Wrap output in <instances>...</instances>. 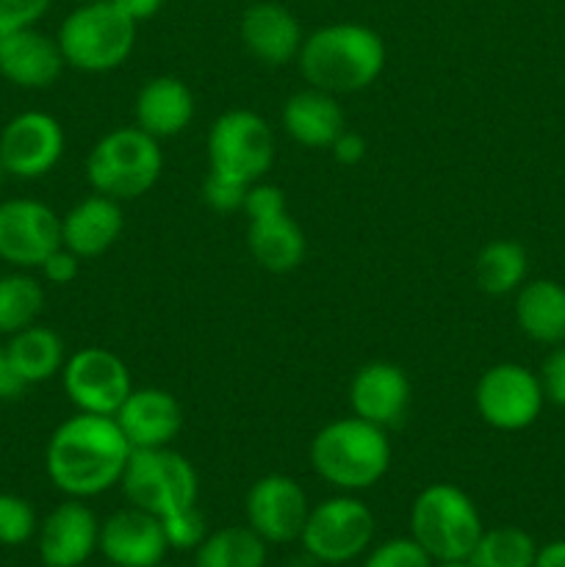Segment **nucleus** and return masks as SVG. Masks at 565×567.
<instances>
[{"label": "nucleus", "instance_id": "1", "mask_svg": "<svg viewBox=\"0 0 565 567\" xmlns=\"http://www.w3.org/2000/svg\"><path fill=\"white\" fill-rule=\"evenodd\" d=\"M133 446L114 415L78 413L61 421L44 449V471L66 498L100 496L122 482Z\"/></svg>", "mask_w": 565, "mask_h": 567}, {"label": "nucleus", "instance_id": "2", "mask_svg": "<svg viewBox=\"0 0 565 567\" xmlns=\"http://www.w3.org/2000/svg\"><path fill=\"white\" fill-rule=\"evenodd\" d=\"M297 66L305 83L321 92H363L386 70V42L369 25L332 22L305 37Z\"/></svg>", "mask_w": 565, "mask_h": 567}, {"label": "nucleus", "instance_id": "3", "mask_svg": "<svg viewBox=\"0 0 565 567\" xmlns=\"http://www.w3.org/2000/svg\"><path fill=\"white\" fill-rule=\"evenodd\" d=\"M391 454L388 432L358 415L330 421L310 441L316 476L341 493L374 487L391 468Z\"/></svg>", "mask_w": 565, "mask_h": 567}, {"label": "nucleus", "instance_id": "4", "mask_svg": "<svg viewBox=\"0 0 565 567\" xmlns=\"http://www.w3.org/2000/svg\"><path fill=\"white\" fill-rule=\"evenodd\" d=\"M64 64L100 75L120 70L136 48V22L114 0L81 3L64 17L55 33Z\"/></svg>", "mask_w": 565, "mask_h": 567}, {"label": "nucleus", "instance_id": "5", "mask_svg": "<svg viewBox=\"0 0 565 567\" xmlns=\"http://www.w3.org/2000/svg\"><path fill=\"white\" fill-rule=\"evenodd\" d=\"M164 169L161 142L142 127H114L94 142L86 158V181L94 194L131 203L158 183Z\"/></svg>", "mask_w": 565, "mask_h": 567}, {"label": "nucleus", "instance_id": "6", "mask_svg": "<svg viewBox=\"0 0 565 567\" xmlns=\"http://www.w3.org/2000/svg\"><path fill=\"white\" fill-rule=\"evenodd\" d=\"M482 532L485 526L474 498L449 482L427 485L410 507V537L432 563L469 559Z\"/></svg>", "mask_w": 565, "mask_h": 567}, {"label": "nucleus", "instance_id": "7", "mask_svg": "<svg viewBox=\"0 0 565 567\" xmlns=\"http://www.w3.org/2000/svg\"><path fill=\"white\" fill-rule=\"evenodd\" d=\"M120 487L131 507L164 518L197 504L199 480L194 465L172 446L133 449Z\"/></svg>", "mask_w": 565, "mask_h": 567}, {"label": "nucleus", "instance_id": "8", "mask_svg": "<svg viewBox=\"0 0 565 567\" xmlns=\"http://www.w3.org/2000/svg\"><path fill=\"white\" fill-rule=\"evenodd\" d=\"M205 150L210 172L253 186L275 164V131L255 111L230 109L214 120Z\"/></svg>", "mask_w": 565, "mask_h": 567}, {"label": "nucleus", "instance_id": "9", "mask_svg": "<svg viewBox=\"0 0 565 567\" xmlns=\"http://www.w3.org/2000/svg\"><path fill=\"white\" fill-rule=\"evenodd\" d=\"M374 529V513L369 504L352 493H341L310 507L299 543L314 563L347 565L369 551Z\"/></svg>", "mask_w": 565, "mask_h": 567}, {"label": "nucleus", "instance_id": "10", "mask_svg": "<svg viewBox=\"0 0 565 567\" xmlns=\"http://www.w3.org/2000/svg\"><path fill=\"white\" fill-rule=\"evenodd\" d=\"M474 404L493 430L521 432L541 419L546 396L535 371L521 363H496L476 380Z\"/></svg>", "mask_w": 565, "mask_h": 567}, {"label": "nucleus", "instance_id": "11", "mask_svg": "<svg viewBox=\"0 0 565 567\" xmlns=\"http://www.w3.org/2000/svg\"><path fill=\"white\" fill-rule=\"evenodd\" d=\"M61 385L78 413L116 415L133 391V377L125 360L103 347H83L66 358Z\"/></svg>", "mask_w": 565, "mask_h": 567}, {"label": "nucleus", "instance_id": "12", "mask_svg": "<svg viewBox=\"0 0 565 567\" xmlns=\"http://www.w3.org/2000/svg\"><path fill=\"white\" fill-rule=\"evenodd\" d=\"M64 127L48 111H22L0 131V164L17 181H39L64 158Z\"/></svg>", "mask_w": 565, "mask_h": 567}, {"label": "nucleus", "instance_id": "13", "mask_svg": "<svg viewBox=\"0 0 565 567\" xmlns=\"http://www.w3.org/2000/svg\"><path fill=\"white\" fill-rule=\"evenodd\" d=\"M61 247V216L48 203L14 197L0 203V260L14 269H39Z\"/></svg>", "mask_w": 565, "mask_h": 567}, {"label": "nucleus", "instance_id": "14", "mask_svg": "<svg viewBox=\"0 0 565 567\" xmlns=\"http://www.w3.org/2000/svg\"><path fill=\"white\" fill-rule=\"evenodd\" d=\"M244 513H247L249 529L264 537L269 546L294 543L299 540L308 520V493L294 476L266 474L247 491Z\"/></svg>", "mask_w": 565, "mask_h": 567}, {"label": "nucleus", "instance_id": "15", "mask_svg": "<svg viewBox=\"0 0 565 567\" xmlns=\"http://www.w3.org/2000/svg\"><path fill=\"white\" fill-rule=\"evenodd\" d=\"M100 543V520L81 498H66L50 509L37 529L39 559L44 567H81Z\"/></svg>", "mask_w": 565, "mask_h": 567}, {"label": "nucleus", "instance_id": "16", "mask_svg": "<svg viewBox=\"0 0 565 567\" xmlns=\"http://www.w3.org/2000/svg\"><path fill=\"white\" fill-rule=\"evenodd\" d=\"M97 551L111 567H155L164 563L170 543L158 515L125 507L100 524Z\"/></svg>", "mask_w": 565, "mask_h": 567}, {"label": "nucleus", "instance_id": "17", "mask_svg": "<svg viewBox=\"0 0 565 567\" xmlns=\"http://www.w3.org/2000/svg\"><path fill=\"white\" fill-rule=\"evenodd\" d=\"M410 380L399 365L374 360L355 371L349 382V408L358 419L371 424L397 426L410 408Z\"/></svg>", "mask_w": 565, "mask_h": 567}, {"label": "nucleus", "instance_id": "18", "mask_svg": "<svg viewBox=\"0 0 565 567\" xmlns=\"http://www.w3.org/2000/svg\"><path fill=\"white\" fill-rule=\"evenodd\" d=\"M242 42L255 61L266 66H286L297 61L305 33L291 9L271 0L253 3L242 14Z\"/></svg>", "mask_w": 565, "mask_h": 567}, {"label": "nucleus", "instance_id": "19", "mask_svg": "<svg viewBox=\"0 0 565 567\" xmlns=\"http://www.w3.org/2000/svg\"><path fill=\"white\" fill-rule=\"evenodd\" d=\"M114 421L133 449H161L181 435L183 408L161 388H133Z\"/></svg>", "mask_w": 565, "mask_h": 567}, {"label": "nucleus", "instance_id": "20", "mask_svg": "<svg viewBox=\"0 0 565 567\" xmlns=\"http://www.w3.org/2000/svg\"><path fill=\"white\" fill-rule=\"evenodd\" d=\"M59 42L37 28L0 31V75L20 89H48L64 70Z\"/></svg>", "mask_w": 565, "mask_h": 567}, {"label": "nucleus", "instance_id": "21", "mask_svg": "<svg viewBox=\"0 0 565 567\" xmlns=\"http://www.w3.org/2000/svg\"><path fill=\"white\" fill-rule=\"evenodd\" d=\"M125 230L122 205L105 194H92L61 216V244L81 260L100 258L120 241Z\"/></svg>", "mask_w": 565, "mask_h": 567}, {"label": "nucleus", "instance_id": "22", "mask_svg": "<svg viewBox=\"0 0 565 567\" xmlns=\"http://www.w3.org/2000/svg\"><path fill=\"white\" fill-rule=\"evenodd\" d=\"M280 122L291 142L310 150H330V144L347 131V116L336 94L314 86L294 92L286 100Z\"/></svg>", "mask_w": 565, "mask_h": 567}, {"label": "nucleus", "instance_id": "23", "mask_svg": "<svg viewBox=\"0 0 565 567\" xmlns=\"http://www.w3.org/2000/svg\"><path fill=\"white\" fill-rule=\"evenodd\" d=\"M136 127L150 133L153 138L181 136L194 120V94L188 83L175 75L150 78L136 94Z\"/></svg>", "mask_w": 565, "mask_h": 567}, {"label": "nucleus", "instance_id": "24", "mask_svg": "<svg viewBox=\"0 0 565 567\" xmlns=\"http://www.w3.org/2000/svg\"><path fill=\"white\" fill-rule=\"evenodd\" d=\"M247 247L255 264L271 275H288L299 269L308 252L302 227L288 216V210L264 219H249Z\"/></svg>", "mask_w": 565, "mask_h": 567}, {"label": "nucleus", "instance_id": "25", "mask_svg": "<svg viewBox=\"0 0 565 567\" xmlns=\"http://www.w3.org/2000/svg\"><path fill=\"white\" fill-rule=\"evenodd\" d=\"M515 324L543 347L565 343V286L554 280L524 282L515 291Z\"/></svg>", "mask_w": 565, "mask_h": 567}, {"label": "nucleus", "instance_id": "26", "mask_svg": "<svg viewBox=\"0 0 565 567\" xmlns=\"http://www.w3.org/2000/svg\"><path fill=\"white\" fill-rule=\"evenodd\" d=\"M66 363V349L53 327L37 324L9 336L6 343V365L25 382L28 388L53 380Z\"/></svg>", "mask_w": 565, "mask_h": 567}, {"label": "nucleus", "instance_id": "27", "mask_svg": "<svg viewBox=\"0 0 565 567\" xmlns=\"http://www.w3.org/2000/svg\"><path fill=\"white\" fill-rule=\"evenodd\" d=\"M476 286L491 297H507L515 293L526 282L530 275V255L518 241L510 238H496L485 244L476 255L474 264Z\"/></svg>", "mask_w": 565, "mask_h": 567}, {"label": "nucleus", "instance_id": "28", "mask_svg": "<svg viewBox=\"0 0 565 567\" xmlns=\"http://www.w3.org/2000/svg\"><path fill=\"white\" fill-rule=\"evenodd\" d=\"M266 546L249 526H225L194 548V567H264Z\"/></svg>", "mask_w": 565, "mask_h": 567}, {"label": "nucleus", "instance_id": "29", "mask_svg": "<svg viewBox=\"0 0 565 567\" xmlns=\"http://www.w3.org/2000/svg\"><path fill=\"white\" fill-rule=\"evenodd\" d=\"M44 310L42 282L25 269L9 271L0 277V336H14L25 327L37 324Z\"/></svg>", "mask_w": 565, "mask_h": 567}, {"label": "nucleus", "instance_id": "30", "mask_svg": "<svg viewBox=\"0 0 565 567\" xmlns=\"http://www.w3.org/2000/svg\"><path fill=\"white\" fill-rule=\"evenodd\" d=\"M535 554L537 546L532 535L518 526H496L482 532L469 563L474 567H532Z\"/></svg>", "mask_w": 565, "mask_h": 567}, {"label": "nucleus", "instance_id": "31", "mask_svg": "<svg viewBox=\"0 0 565 567\" xmlns=\"http://www.w3.org/2000/svg\"><path fill=\"white\" fill-rule=\"evenodd\" d=\"M39 520L31 502L14 493H0V546H25L37 537Z\"/></svg>", "mask_w": 565, "mask_h": 567}, {"label": "nucleus", "instance_id": "32", "mask_svg": "<svg viewBox=\"0 0 565 567\" xmlns=\"http://www.w3.org/2000/svg\"><path fill=\"white\" fill-rule=\"evenodd\" d=\"M161 524H164L166 543H170V548H177V551H192V548H197L208 537V524H205V515L199 513L197 504L164 515Z\"/></svg>", "mask_w": 565, "mask_h": 567}, {"label": "nucleus", "instance_id": "33", "mask_svg": "<svg viewBox=\"0 0 565 567\" xmlns=\"http://www.w3.org/2000/svg\"><path fill=\"white\" fill-rule=\"evenodd\" d=\"M430 554L413 537H393L371 548L363 567H432Z\"/></svg>", "mask_w": 565, "mask_h": 567}, {"label": "nucleus", "instance_id": "34", "mask_svg": "<svg viewBox=\"0 0 565 567\" xmlns=\"http://www.w3.org/2000/svg\"><path fill=\"white\" fill-rule=\"evenodd\" d=\"M247 188V183L216 175V172L208 169V177H205L203 183V199L210 210H216V214H233V210L244 208Z\"/></svg>", "mask_w": 565, "mask_h": 567}, {"label": "nucleus", "instance_id": "35", "mask_svg": "<svg viewBox=\"0 0 565 567\" xmlns=\"http://www.w3.org/2000/svg\"><path fill=\"white\" fill-rule=\"evenodd\" d=\"M53 0H0V31H20L37 28L50 11Z\"/></svg>", "mask_w": 565, "mask_h": 567}, {"label": "nucleus", "instance_id": "36", "mask_svg": "<svg viewBox=\"0 0 565 567\" xmlns=\"http://www.w3.org/2000/svg\"><path fill=\"white\" fill-rule=\"evenodd\" d=\"M244 214L247 219H264V216H275L286 210V194L275 183H253L247 188V197H244Z\"/></svg>", "mask_w": 565, "mask_h": 567}, {"label": "nucleus", "instance_id": "37", "mask_svg": "<svg viewBox=\"0 0 565 567\" xmlns=\"http://www.w3.org/2000/svg\"><path fill=\"white\" fill-rule=\"evenodd\" d=\"M537 380H541L546 402L565 408V343H559L546 354L541 371H537Z\"/></svg>", "mask_w": 565, "mask_h": 567}, {"label": "nucleus", "instance_id": "38", "mask_svg": "<svg viewBox=\"0 0 565 567\" xmlns=\"http://www.w3.org/2000/svg\"><path fill=\"white\" fill-rule=\"evenodd\" d=\"M81 264L83 260L61 244L59 249H53V252L42 260L39 275H42L44 282H50V286H70V282H75L78 275H81Z\"/></svg>", "mask_w": 565, "mask_h": 567}, {"label": "nucleus", "instance_id": "39", "mask_svg": "<svg viewBox=\"0 0 565 567\" xmlns=\"http://www.w3.org/2000/svg\"><path fill=\"white\" fill-rule=\"evenodd\" d=\"M330 153L338 164L355 166L366 158V138L355 131H343L336 142L330 144Z\"/></svg>", "mask_w": 565, "mask_h": 567}, {"label": "nucleus", "instance_id": "40", "mask_svg": "<svg viewBox=\"0 0 565 567\" xmlns=\"http://www.w3.org/2000/svg\"><path fill=\"white\" fill-rule=\"evenodd\" d=\"M133 22H144V20H153L161 9H164L166 0H114Z\"/></svg>", "mask_w": 565, "mask_h": 567}, {"label": "nucleus", "instance_id": "41", "mask_svg": "<svg viewBox=\"0 0 565 567\" xmlns=\"http://www.w3.org/2000/svg\"><path fill=\"white\" fill-rule=\"evenodd\" d=\"M532 567H565V540H552L537 548Z\"/></svg>", "mask_w": 565, "mask_h": 567}, {"label": "nucleus", "instance_id": "42", "mask_svg": "<svg viewBox=\"0 0 565 567\" xmlns=\"http://www.w3.org/2000/svg\"><path fill=\"white\" fill-rule=\"evenodd\" d=\"M25 382L20 380V377L14 374V371L9 369V365H6L3 371H0V399H3V402H11V399H20L22 393H25Z\"/></svg>", "mask_w": 565, "mask_h": 567}, {"label": "nucleus", "instance_id": "43", "mask_svg": "<svg viewBox=\"0 0 565 567\" xmlns=\"http://www.w3.org/2000/svg\"><path fill=\"white\" fill-rule=\"evenodd\" d=\"M432 567H474L469 559H452V563H435Z\"/></svg>", "mask_w": 565, "mask_h": 567}, {"label": "nucleus", "instance_id": "44", "mask_svg": "<svg viewBox=\"0 0 565 567\" xmlns=\"http://www.w3.org/2000/svg\"><path fill=\"white\" fill-rule=\"evenodd\" d=\"M6 369V343H0V371Z\"/></svg>", "mask_w": 565, "mask_h": 567}, {"label": "nucleus", "instance_id": "45", "mask_svg": "<svg viewBox=\"0 0 565 567\" xmlns=\"http://www.w3.org/2000/svg\"><path fill=\"white\" fill-rule=\"evenodd\" d=\"M6 177H9V172H6V166L0 164V186H3V181H6Z\"/></svg>", "mask_w": 565, "mask_h": 567}, {"label": "nucleus", "instance_id": "46", "mask_svg": "<svg viewBox=\"0 0 565 567\" xmlns=\"http://www.w3.org/2000/svg\"><path fill=\"white\" fill-rule=\"evenodd\" d=\"M155 567H175V565H164V563H161V565H155Z\"/></svg>", "mask_w": 565, "mask_h": 567}, {"label": "nucleus", "instance_id": "47", "mask_svg": "<svg viewBox=\"0 0 565 567\" xmlns=\"http://www.w3.org/2000/svg\"><path fill=\"white\" fill-rule=\"evenodd\" d=\"M81 3H92V0H81Z\"/></svg>", "mask_w": 565, "mask_h": 567}, {"label": "nucleus", "instance_id": "48", "mask_svg": "<svg viewBox=\"0 0 565 567\" xmlns=\"http://www.w3.org/2000/svg\"><path fill=\"white\" fill-rule=\"evenodd\" d=\"M81 567H92V565H81ZM111 567V565H109Z\"/></svg>", "mask_w": 565, "mask_h": 567}]
</instances>
